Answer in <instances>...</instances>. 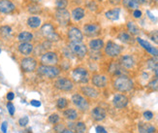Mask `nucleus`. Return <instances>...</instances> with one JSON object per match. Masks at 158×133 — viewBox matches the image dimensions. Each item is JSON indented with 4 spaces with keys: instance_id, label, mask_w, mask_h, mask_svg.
Instances as JSON below:
<instances>
[{
    "instance_id": "3c124183",
    "label": "nucleus",
    "mask_w": 158,
    "mask_h": 133,
    "mask_svg": "<svg viewBox=\"0 0 158 133\" xmlns=\"http://www.w3.org/2000/svg\"><path fill=\"white\" fill-rule=\"evenodd\" d=\"M96 133H108L107 131H106V129L103 127H96Z\"/></svg>"
},
{
    "instance_id": "c03bdc74",
    "label": "nucleus",
    "mask_w": 158,
    "mask_h": 133,
    "mask_svg": "<svg viewBox=\"0 0 158 133\" xmlns=\"http://www.w3.org/2000/svg\"><path fill=\"white\" fill-rule=\"evenodd\" d=\"M63 54L66 58H74V54L72 53V51L69 49V47L68 48H65L63 50Z\"/></svg>"
},
{
    "instance_id": "c9c22d12",
    "label": "nucleus",
    "mask_w": 158,
    "mask_h": 133,
    "mask_svg": "<svg viewBox=\"0 0 158 133\" xmlns=\"http://www.w3.org/2000/svg\"><path fill=\"white\" fill-rule=\"evenodd\" d=\"M28 11L29 13L33 14V15H36V14H39L41 13V8L40 6L36 3H32L28 6Z\"/></svg>"
},
{
    "instance_id": "f3484780",
    "label": "nucleus",
    "mask_w": 158,
    "mask_h": 133,
    "mask_svg": "<svg viewBox=\"0 0 158 133\" xmlns=\"http://www.w3.org/2000/svg\"><path fill=\"white\" fill-rule=\"evenodd\" d=\"M106 111L102 107H95L91 111V118L95 122H101L106 118Z\"/></svg>"
},
{
    "instance_id": "bf43d9fd",
    "label": "nucleus",
    "mask_w": 158,
    "mask_h": 133,
    "mask_svg": "<svg viewBox=\"0 0 158 133\" xmlns=\"http://www.w3.org/2000/svg\"><path fill=\"white\" fill-rule=\"evenodd\" d=\"M30 1H31L32 3H36V4H38V3H40V2H42V0H30Z\"/></svg>"
},
{
    "instance_id": "5701e85b",
    "label": "nucleus",
    "mask_w": 158,
    "mask_h": 133,
    "mask_svg": "<svg viewBox=\"0 0 158 133\" xmlns=\"http://www.w3.org/2000/svg\"><path fill=\"white\" fill-rule=\"evenodd\" d=\"M19 51L20 54H23L24 55H28L33 52V45L30 43H20L19 45Z\"/></svg>"
},
{
    "instance_id": "7c9ffc66",
    "label": "nucleus",
    "mask_w": 158,
    "mask_h": 133,
    "mask_svg": "<svg viewBox=\"0 0 158 133\" xmlns=\"http://www.w3.org/2000/svg\"><path fill=\"white\" fill-rule=\"evenodd\" d=\"M105 16L110 20H116L119 18V9L109 10L105 13Z\"/></svg>"
},
{
    "instance_id": "79ce46f5",
    "label": "nucleus",
    "mask_w": 158,
    "mask_h": 133,
    "mask_svg": "<svg viewBox=\"0 0 158 133\" xmlns=\"http://www.w3.org/2000/svg\"><path fill=\"white\" fill-rule=\"evenodd\" d=\"M149 38L152 39L155 44L158 45V31L157 30H154V31H152L149 34Z\"/></svg>"
},
{
    "instance_id": "c85d7f7f",
    "label": "nucleus",
    "mask_w": 158,
    "mask_h": 133,
    "mask_svg": "<svg viewBox=\"0 0 158 133\" xmlns=\"http://www.w3.org/2000/svg\"><path fill=\"white\" fill-rule=\"evenodd\" d=\"M27 25L31 28H38L41 25V19L37 16H32L27 19Z\"/></svg>"
},
{
    "instance_id": "473e14b6",
    "label": "nucleus",
    "mask_w": 158,
    "mask_h": 133,
    "mask_svg": "<svg viewBox=\"0 0 158 133\" xmlns=\"http://www.w3.org/2000/svg\"><path fill=\"white\" fill-rule=\"evenodd\" d=\"M127 29L131 35H138L140 33V28L133 22L127 23Z\"/></svg>"
},
{
    "instance_id": "e2e57ef3",
    "label": "nucleus",
    "mask_w": 158,
    "mask_h": 133,
    "mask_svg": "<svg viewBox=\"0 0 158 133\" xmlns=\"http://www.w3.org/2000/svg\"><path fill=\"white\" fill-rule=\"evenodd\" d=\"M0 53H1V50H0Z\"/></svg>"
},
{
    "instance_id": "412c9836",
    "label": "nucleus",
    "mask_w": 158,
    "mask_h": 133,
    "mask_svg": "<svg viewBox=\"0 0 158 133\" xmlns=\"http://www.w3.org/2000/svg\"><path fill=\"white\" fill-rule=\"evenodd\" d=\"M88 46L91 51H101L104 48V41L102 39H93L89 41Z\"/></svg>"
},
{
    "instance_id": "ddd939ff",
    "label": "nucleus",
    "mask_w": 158,
    "mask_h": 133,
    "mask_svg": "<svg viewBox=\"0 0 158 133\" xmlns=\"http://www.w3.org/2000/svg\"><path fill=\"white\" fill-rule=\"evenodd\" d=\"M68 38L71 42H82L84 40V33L78 27H71L68 30Z\"/></svg>"
},
{
    "instance_id": "f704fd0d",
    "label": "nucleus",
    "mask_w": 158,
    "mask_h": 133,
    "mask_svg": "<svg viewBox=\"0 0 158 133\" xmlns=\"http://www.w3.org/2000/svg\"><path fill=\"white\" fill-rule=\"evenodd\" d=\"M68 106V100L64 97H60L56 100V107L59 109V110H62V109H65L66 107Z\"/></svg>"
},
{
    "instance_id": "f8f14e48",
    "label": "nucleus",
    "mask_w": 158,
    "mask_h": 133,
    "mask_svg": "<svg viewBox=\"0 0 158 133\" xmlns=\"http://www.w3.org/2000/svg\"><path fill=\"white\" fill-rule=\"evenodd\" d=\"M20 66H22V69L24 72L30 73L37 68V61L33 58H24L23 59H22Z\"/></svg>"
},
{
    "instance_id": "052dcab7",
    "label": "nucleus",
    "mask_w": 158,
    "mask_h": 133,
    "mask_svg": "<svg viewBox=\"0 0 158 133\" xmlns=\"http://www.w3.org/2000/svg\"><path fill=\"white\" fill-rule=\"evenodd\" d=\"M143 1H145V2H152V0H143Z\"/></svg>"
},
{
    "instance_id": "13d9d810",
    "label": "nucleus",
    "mask_w": 158,
    "mask_h": 133,
    "mask_svg": "<svg viewBox=\"0 0 158 133\" xmlns=\"http://www.w3.org/2000/svg\"><path fill=\"white\" fill-rule=\"evenodd\" d=\"M134 1H136L139 5H141V4H143V3H145V1H143V0H134Z\"/></svg>"
},
{
    "instance_id": "bb28decb",
    "label": "nucleus",
    "mask_w": 158,
    "mask_h": 133,
    "mask_svg": "<svg viewBox=\"0 0 158 133\" xmlns=\"http://www.w3.org/2000/svg\"><path fill=\"white\" fill-rule=\"evenodd\" d=\"M63 116L65 117V118H67V120H69V121H75V120H77L79 117L77 110L74 108L66 109L63 112Z\"/></svg>"
},
{
    "instance_id": "4d7b16f0",
    "label": "nucleus",
    "mask_w": 158,
    "mask_h": 133,
    "mask_svg": "<svg viewBox=\"0 0 158 133\" xmlns=\"http://www.w3.org/2000/svg\"><path fill=\"white\" fill-rule=\"evenodd\" d=\"M60 133H76V132H75L74 130H72V129H70V128H64Z\"/></svg>"
},
{
    "instance_id": "a18cd8bd",
    "label": "nucleus",
    "mask_w": 158,
    "mask_h": 133,
    "mask_svg": "<svg viewBox=\"0 0 158 133\" xmlns=\"http://www.w3.org/2000/svg\"><path fill=\"white\" fill-rule=\"evenodd\" d=\"M29 122V118L28 117H23V118H19V123L20 127H25V125L28 123Z\"/></svg>"
},
{
    "instance_id": "37998d69",
    "label": "nucleus",
    "mask_w": 158,
    "mask_h": 133,
    "mask_svg": "<svg viewBox=\"0 0 158 133\" xmlns=\"http://www.w3.org/2000/svg\"><path fill=\"white\" fill-rule=\"evenodd\" d=\"M89 57L93 58L94 60H98L101 58V53H100V51H92L90 53V54H89Z\"/></svg>"
},
{
    "instance_id": "a19ab883",
    "label": "nucleus",
    "mask_w": 158,
    "mask_h": 133,
    "mask_svg": "<svg viewBox=\"0 0 158 133\" xmlns=\"http://www.w3.org/2000/svg\"><path fill=\"white\" fill-rule=\"evenodd\" d=\"M148 88L153 90H158V75L155 77L154 80H152L148 84Z\"/></svg>"
},
{
    "instance_id": "a878e982",
    "label": "nucleus",
    "mask_w": 158,
    "mask_h": 133,
    "mask_svg": "<svg viewBox=\"0 0 158 133\" xmlns=\"http://www.w3.org/2000/svg\"><path fill=\"white\" fill-rule=\"evenodd\" d=\"M139 132L140 133H156V129L153 125L149 123H139Z\"/></svg>"
},
{
    "instance_id": "7ed1b4c3",
    "label": "nucleus",
    "mask_w": 158,
    "mask_h": 133,
    "mask_svg": "<svg viewBox=\"0 0 158 133\" xmlns=\"http://www.w3.org/2000/svg\"><path fill=\"white\" fill-rule=\"evenodd\" d=\"M38 73L49 79H53L60 74V69L56 65H41L38 68Z\"/></svg>"
},
{
    "instance_id": "c756f323",
    "label": "nucleus",
    "mask_w": 158,
    "mask_h": 133,
    "mask_svg": "<svg viewBox=\"0 0 158 133\" xmlns=\"http://www.w3.org/2000/svg\"><path fill=\"white\" fill-rule=\"evenodd\" d=\"M118 39L119 41H121L122 43H125V44H131L134 42V39L132 38L131 35H130L129 33H126V32L119 33L118 36Z\"/></svg>"
},
{
    "instance_id": "e433bc0d",
    "label": "nucleus",
    "mask_w": 158,
    "mask_h": 133,
    "mask_svg": "<svg viewBox=\"0 0 158 133\" xmlns=\"http://www.w3.org/2000/svg\"><path fill=\"white\" fill-rule=\"evenodd\" d=\"M11 32H12V28L8 25H3L0 27V33H1L3 36H8Z\"/></svg>"
},
{
    "instance_id": "58836bf2",
    "label": "nucleus",
    "mask_w": 158,
    "mask_h": 133,
    "mask_svg": "<svg viewBox=\"0 0 158 133\" xmlns=\"http://www.w3.org/2000/svg\"><path fill=\"white\" fill-rule=\"evenodd\" d=\"M86 8L88 10L92 11V12H95V11L98 10V5H97V3H96L95 1H88L86 3Z\"/></svg>"
},
{
    "instance_id": "5fc2aeb1",
    "label": "nucleus",
    "mask_w": 158,
    "mask_h": 133,
    "mask_svg": "<svg viewBox=\"0 0 158 133\" xmlns=\"http://www.w3.org/2000/svg\"><path fill=\"white\" fill-rule=\"evenodd\" d=\"M54 129H56L57 132H61L64 129V127H62V124H56V128H54Z\"/></svg>"
},
{
    "instance_id": "8fccbe9b",
    "label": "nucleus",
    "mask_w": 158,
    "mask_h": 133,
    "mask_svg": "<svg viewBox=\"0 0 158 133\" xmlns=\"http://www.w3.org/2000/svg\"><path fill=\"white\" fill-rule=\"evenodd\" d=\"M7 127H8V123H7V122H2V124H1V131L3 133H7Z\"/></svg>"
},
{
    "instance_id": "423d86ee",
    "label": "nucleus",
    "mask_w": 158,
    "mask_h": 133,
    "mask_svg": "<svg viewBox=\"0 0 158 133\" xmlns=\"http://www.w3.org/2000/svg\"><path fill=\"white\" fill-rule=\"evenodd\" d=\"M56 22L62 26H67L70 24L71 22V15L66 9H57L54 14Z\"/></svg>"
},
{
    "instance_id": "6e6d98bb",
    "label": "nucleus",
    "mask_w": 158,
    "mask_h": 133,
    "mask_svg": "<svg viewBox=\"0 0 158 133\" xmlns=\"http://www.w3.org/2000/svg\"><path fill=\"white\" fill-rule=\"evenodd\" d=\"M110 1V3H111L112 5H118V4H120V2H121V0H109Z\"/></svg>"
},
{
    "instance_id": "f257e3e1",
    "label": "nucleus",
    "mask_w": 158,
    "mask_h": 133,
    "mask_svg": "<svg viewBox=\"0 0 158 133\" xmlns=\"http://www.w3.org/2000/svg\"><path fill=\"white\" fill-rule=\"evenodd\" d=\"M133 87V81L125 75H119L114 81V88L119 92H128Z\"/></svg>"
},
{
    "instance_id": "4c0bfd02",
    "label": "nucleus",
    "mask_w": 158,
    "mask_h": 133,
    "mask_svg": "<svg viewBox=\"0 0 158 133\" xmlns=\"http://www.w3.org/2000/svg\"><path fill=\"white\" fill-rule=\"evenodd\" d=\"M68 5V0H56V6L57 9H65Z\"/></svg>"
},
{
    "instance_id": "393cba45",
    "label": "nucleus",
    "mask_w": 158,
    "mask_h": 133,
    "mask_svg": "<svg viewBox=\"0 0 158 133\" xmlns=\"http://www.w3.org/2000/svg\"><path fill=\"white\" fill-rule=\"evenodd\" d=\"M85 9L81 8V7H77V8H75L71 13V16H72L73 19H75V20L82 19L85 18Z\"/></svg>"
},
{
    "instance_id": "b1692460",
    "label": "nucleus",
    "mask_w": 158,
    "mask_h": 133,
    "mask_svg": "<svg viewBox=\"0 0 158 133\" xmlns=\"http://www.w3.org/2000/svg\"><path fill=\"white\" fill-rule=\"evenodd\" d=\"M122 66L118 63V62H112L111 65L109 67V72L115 75V76H119V75H123V71H122Z\"/></svg>"
},
{
    "instance_id": "6e6552de",
    "label": "nucleus",
    "mask_w": 158,
    "mask_h": 133,
    "mask_svg": "<svg viewBox=\"0 0 158 133\" xmlns=\"http://www.w3.org/2000/svg\"><path fill=\"white\" fill-rule=\"evenodd\" d=\"M122 48L113 41H109L105 47V54L110 58H116L121 54Z\"/></svg>"
},
{
    "instance_id": "9d476101",
    "label": "nucleus",
    "mask_w": 158,
    "mask_h": 133,
    "mask_svg": "<svg viewBox=\"0 0 158 133\" xmlns=\"http://www.w3.org/2000/svg\"><path fill=\"white\" fill-rule=\"evenodd\" d=\"M41 63L43 65H56L58 63V57L54 52H47L41 57Z\"/></svg>"
},
{
    "instance_id": "de8ad7c7",
    "label": "nucleus",
    "mask_w": 158,
    "mask_h": 133,
    "mask_svg": "<svg viewBox=\"0 0 158 133\" xmlns=\"http://www.w3.org/2000/svg\"><path fill=\"white\" fill-rule=\"evenodd\" d=\"M143 117H145L146 120L150 121V120H152V118H153V114H152L150 111H146L145 113H143Z\"/></svg>"
},
{
    "instance_id": "0eeeda50",
    "label": "nucleus",
    "mask_w": 158,
    "mask_h": 133,
    "mask_svg": "<svg viewBox=\"0 0 158 133\" xmlns=\"http://www.w3.org/2000/svg\"><path fill=\"white\" fill-rule=\"evenodd\" d=\"M72 103L76 106L80 111L81 112H86L89 109V103L87 101V99L85 96H82L79 93H76L72 95Z\"/></svg>"
},
{
    "instance_id": "ea45409f",
    "label": "nucleus",
    "mask_w": 158,
    "mask_h": 133,
    "mask_svg": "<svg viewBox=\"0 0 158 133\" xmlns=\"http://www.w3.org/2000/svg\"><path fill=\"white\" fill-rule=\"evenodd\" d=\"M60 121V117L57 114H52L49 117V122L52 124H56Z\"/></svg>"
},
{
    "instance_id": "9b49d317",
    "label": "nucleus",
    "mask_w": 158,
    "mask_h": 133,
    "mask_svg": "<svg viewBox=\"0 0 158 133\" xmlns=\"http://www.w3.org/2000/svg\"><path fill=\"white\" fill-rule=\"evenodd\" d=\"M54 86L59 90H62V92H70V90L74 88V84L73 82L68 79V78H59L54 83Z\"/></svg>"
},
{
    "instance_id": "680f3d73",
    "label": "nucleus",
    "mask_w": 158,
    "mask_h": 133,
    "mask_svg": "<svg viewBox=\"0 0 158 133\" xmlns=\"http://www.w3.org/2000/svg\"><path fill=\"white\" fill-rule=\"evenodd\" d=\"M97 1H103V0H97Z\"/></svg>"
},
{
    "instance_id": "a211bd4d",
    "label": "nucleus",
    "mask_w": 158,
    "mask_h": 133,
    "mask_svg": "<svg viewBox=\"0 0 158 133\" xmlns=\"http://www.w3.org/2000/svg\"><path fill=\"white\" fill-rule=\"evenodd\" d=\"M81 92L88 98H97L99 96V92L92 87H82L81 88Z\"/></svg>"
},
{
    "instance_id": "72a5a7b5",
    "label": "nucleus",
    "mask_w": 158,
    "mask_h": 133,
    "mask_svg": "<svg viewBox=\"0 0 158 133\" xmlns=\"http://www.w3.org/2000/svg\"><path fill=\"white\" fill-rule=\"evenodd\" d=\"M148 67L150 70H158V57H153L148 60Z\"/></svg>"
},
{
    "instance_id": "cd10ccee",
    "label": "nucleus",
    "mask_w": 158,
    "mask_h": 133,
    "mask_svg": "<svg viewBox=\"0 0 158 133\" xmlns=\"http://www.w3.org/2000/svg\"><path fill=\"white\" fill-rule=\"evenodd\" d=\"M18 40L19 42H22V43H25V42L30 43V42L33 40V34L28 31H23L19 34Z\"/></svg>"
},
{
    "instance_id": "6ab92c4d",
    "label": "nucleus",
    "mask_w": 158,
    "mask_h": 133,
    "mask_svg": "<svg viewBox=\"0 0 158 133\" xmlns=\"http://www.w3.org/2000/svg\"><path fill=\"white\" fill-rule=\"evenodd\" d=\"M137 41H138V43L145 49V50L147 52H148L150 54H152L153 57H158V50L157 49H155L154 47H152V45H150L148 42L145 41V40H143L141 38H137Z\"/></svg>"
},
{
    "instance_id": "aec40b11",
    "label": "nucleus",
    "mask_w": 158,
    "mask_h": 133,
    "mask_svg": "<svg viewBox=\"0 0 158 133\" xmlns=\"http://www.w3.org/2000/svg\"><path fill=\"white\" fill-rule=\"evenodd\" d=\"M119 64L123 67V68H126V69H131L134 67L135 65V60L134 58L131 57V55H123V57L120 58L119 60Z\"/></svg>"
},
{
    "instance_id": "dca6fc26",
    "label": "nucleus",
    "mask_w": 158,
    "mask_h": 133,
    "mask_svg": "<svg viewBox=\"0 0 158 133\" xmlns=\"http://www.w3.org/2000/svg\"><path fill=\"white\" fill-rule=\"evenodd\" d=\"M16 9V6L9 0H0V13L10 14Z\"/></svg>"
},
{
    "instance_id": "2f4dec72",
    "label": "nucleus",
    "mask_w": 158,
    "mask_h": 133,
    "mask_svg": "<svg viewBox=\"0 0 158 133\" xmlns=\"http://www.w3.org/2000/svg\"><path fill=\"white\" fill-rule=\"evenodd\" d=\"M122 5L128 10H137L140 6L134 0H122Z\"/></svg>"
},
{
    "instance_id": "4be33fe9",
    "label": "nucleus",
    "mask_w": 158,
    "mask_h": 133,
    "mask_svg": "<svg viewBox=\"0 0 158 133\" xmlns=\"http://www.w3.org/2000/svg\"><path fill=\"white\" fill-rule=\"evenodd\" d=\"M69 128L74 130L76 133H85L86 132V127L84 122H75V123H69Z\"/></svg>"
},
{
    "instance_id": "4468645a",
    "label": "nucleus",
    "mask_w": 158,
    "mask_h": 133,
    "mask_svg": "<svg viewBox=\"0 0 158 133\" xmlns=\"http://www.w3.org/2000/svg\"><path fill=\"white\" fill-rule=\"evenodd\" d=\"M113 104H114V106L118 109H122V108L126 107L128 104L127 96L124 94H121V93L115 94L113 98Z\"/></svg>"
},
{
    "instance_id": "09e8293b",
    "label": "nucleus",
    "mask_w": 158,
    "mask_h": 133,
    "mask_svg": "<svg viewBox=\"0 0 158 133\" xmlns=\"http://www.w3.org/2000/svg\"><path fill=\"white\" fill-rule=\"evenodd\" d=\"M133 16L135 19H140L142 17V12L139 10V9H137V10H134L133 12Z\"/></svg>"
},
{
    "instance_id": "20e7f679",
    "label": "nucleus",
    "mask_w": 158,
    "mask_h": 133,
    "mask_svg": "<svg viewBox=\"0 0 158 133\" xmlns=\"http://www.w3.org/2000/svg\"><path fill=\"white\" fill-rule=\"evenodd\" d=\"M72 78L75 83L78 84H86L89 81V73L85 68L78 67L72 71Z\"/></svg>"
},
{
    "instance_id": "49530a36",
    "label": "nucleus",
    "mask_w": 158,
    "mask_h": 133,
    "mask_svg": "<svg viewBox=\"0 0 158 133\" xmlns=\"http://www.w3.org/2000/svg\"><path fill=\"white\" fill-rule=\"evenodd\" d=\"M7 109H8L9 114L11 116H13L14 114H15V106H14V105L11 102H9L8 104H7Z\"/></svg>"
},
{
    "instance_id": "864d4df0",
    "label": "nucleus",
    "mask_w": 158,
    "mask_h": 133,
    "mask_svg": "<svg viewBox=\"0 0 158 133\" xmlns=\"http://www.w3.org/2000/svg\"><path fill=\"white\" fill-rule=\"evenodd\" d=\"M14 98H15V94H14V92H9L8 94H7V99H8L9 101H12Z\"/></svg>"
},
{
    "instance_id": "603ef678",
    "label": "nucleus",
    "mask_w": 158,
    "mask_h": 133,
    "mask_svg": "<svg viewBox=\"0 0 158 133\" xmlns=\"http://www.w3.org/2000/svg\"><path fill=\"white\" fill-rule=\"evenodd\" d=\"M31 105L34 107H40L41 106V102L38 100H32L31 101Z\"/></svg>"
},
{
    "instance_id": "2eb2a0df",
    "label": "nucleus",
    "mask_w": 158,
    "mask_h": 133,
    "mask_svg": "<svg viewBox=\"0 0 158 133\" xmlns=\"http://www.w3.org/2000/svg\"><path fill=\"white\" fill-rule=\"evenodd\" d=\"M91 82L93 84V86H95L98 88H105L107 86L108 80L104 75H99V74H95L92 76L91 78Z\"/></svg>"
},
{
    "instance_id": "f03ea898",
    "label": "nucleus",
    "mask_w": 158,
    "mask_h": 133,
    "mask_svg": "<svg viewBox=\"0 0 158 133\" xmlns=\"http://www.w3.org/2000/svg\"><path fill=\"white\" fill-rule=\"evenodd\" d=\"M41 33L48 41L52 42V43L60 40V36L56 32V29L52 24H45L41 27Z\"/></svg>"
},
{
    "instance_id": "1a4fd4ad",
    "label": "nucleus",
    "mask_w": 158,
    "mask_h": 133,
    "mask_svg": "<svg viewBox=\"0 0 158 133\" xmlns=\"http://www.w3.org/2000/svg\"><path fill=\"white\" fill-rule=\"evenodd\" d=\"M82 32L87 37H95L101 33V26L98 24H85Z\"/></svg>"
},
{
    "instance_id": "39448f33",
    "label": "nucleus",
    "mask_w": 158,
    "mask_h": 133,
    "mask_svg": "<svg viewBox=\"0 0 158 133\" xmlns=\"http://www.w3.org/2000/svg\"><path fill=\"white\" fill-rule=\"evenodd\" d=\"M69 49L72 51L75 57H78L80 58H85L87 54V48L81 42H71L69 44Z\"/></svg>"
}]
</instances>
